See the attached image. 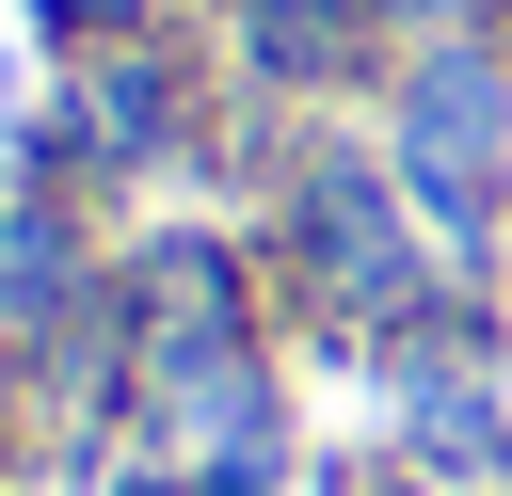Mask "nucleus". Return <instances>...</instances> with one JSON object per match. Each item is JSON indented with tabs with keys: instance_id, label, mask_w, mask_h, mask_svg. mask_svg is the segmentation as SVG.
<instances>
[{
	"instance_id": "obj_1",
	"label": "nucleus",
	"mask_w": 512,
	"mask_h": 496,
	"mask_svg": "<svg viewBox=\"0 0 512 496\" xmlns=\"http://www.w3.org/2000/svg\"><path fill=\"white\" fill-rule=\"evenodd\" d=\"M496 128H512V80H496V64H432V80H416V192H432L448 224H480Z\"/></svg>"
}]
</instances>
